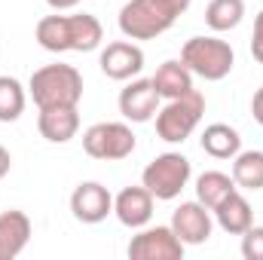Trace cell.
<instances>
[{
    "label": "cell",
    "mask_w": 263,
    "mask_h": 260,
    "mask_svg": "<svg viewBox=\"0 0 263 260\" xmlns=\"http://www.w3.org/2000/svg\"><path fill=\"white\" fill-rule=\"evenodd\" d=\"M9 169H12V156H9V150L0 144V178H6V175H9Z\"/></svg>",
    "instance_id": "obj_27"
},
{
    "label": "cell",
    "mask_w": 263,
    "mask_h": 260,
    "mask_svg": "<svg viewBox=\"0 0 263 260\" xmlns=\"http://www.w3.org/2000/svg\"><path fill=\"white\" fill-rule=\"evenodd\" d=\"M199 144H202V150H205L211 159H233V156L242 150L239 132L233 129V126H227V123H211V126H205Z\"/></svg>",
    "instance_id": "obj_18"
},
{
    "label": "cell",
    "mask_w": 263,
    "mask_h": 260,
    "mask_svg": "<svg viewBox=\"0 0 263 260\" xmlns=\"http://www.w3.org/2000/svg\"><path fill=\"white\" fill-rule=\"evenodd\" d=\"M83 150L104 162L126 159L135 153V132L126 123H95L83 132Z\"/></svg>",
    "instance_id": "obj_6"
},
{
    "label": "cell",
    "mask_w": 263,
    "mask_h": 260,
    "mask_svg": "<svg viewBox=\"0 0 263 260\" xmlns=\"http://www.w3.org/2000/svg\"><path fill=\"white\" fill-rule=\"evenodd\" d=\"M28 95L15 77H0V123H15L25 114Z\"/></svg>",
    "instance_id": "obj_23"
},
{
    "label": "cell",
    "mask_w": 263,
    "mask_h": 260,
    "mask_svg": "<svg viewBox=\"0 0 263 260\" xmlns=\"http://www.w3.org/2000/svg\"><path fill=\"white\" fill-rule=\"evenodd\" d=\"M37 129L49 144H67L80 132V114L77 107H40Z\"/></svg>",
    "instance_id": "obj_14"
},
{
    "label": "cell",
    "mask_w": 263,
    "mask_h": 260,
    "mask_svg": "<svg viewBox=\"0 0 263 260\" xmlns=\"http://www.w3.org/2000/svg\"><path fill=\"white\" fill-rule=\"evenodd\" d=\"M214 220H217V227H220L223 233L242 236V233L254 224V211H251V205H248L245 196L239 193V190H233V193L214 208Z\"/></svg>",
    "instance_id": "obj_15"
},
{
    "label": "cell",
    "mask_w": 263,
    "mask_h": 260,
    "mask_svg": "<svg viewBox=\"0 0 263 260\" xmlns=\"http://www.w3.org/2000/svg\"><path fill=\"white\" fill-rule=\"evenodd\" d=\"M233 190H239L236 181H233V175H223V172H202L196 178V199L205 208H211V211L233 193Z\"/></svg>",
    "instance_id": "obj_20"
},
{
    "label": "cell",
    "mask_w": 263,
    "mask_h": 260,
    "mask_svg": "<svg viewBox=\"0 0 263 260\" xmlns=\"http://www.w3.org/2000/svg\"><path fill=\"white\" fill-rule=\"evenodd\" d=\"M233 181L239 190H263V150H239L233 156Z\"/></svg>",
    "instance_id": "obj_19"
},
{
    "label": "cell",
    "mask_w": 263,
    "mask_h": 260,
    "mask_svg": "<svg viewBox=\"0 0 263 260\" xmlns=\"http://www.w3.org/2000/svg\"><path fill=\"white\" fill-rule=\"evenodd\" d=\"M251 55L263 65V34H257V31H254V37H251Z\"/></svg>",
    "instance_id": "obj_28"
},
{
    "label": "cell",
    "mask_w": 263,
    "mask_h": 260,
    "mask_svg": "<svg viewBox=\"0 0 263 260\" xmlns=\"http://www.w3.org/2000/svg\"><path fill=\"white\" fill-rule=\"evenodd\" d=\"M31 242V217L18 208L0 211V260H15Z\"/></svg>",
    "instance_id": "obj_13"
},
{
    "label": "cell",
    "mask_w": 263,
    "mask_h": 260,
    "mask_svg": "<svg viewBox=\"0 0 263 260\" xmlns=\"http://www.w3.org/2000/svg\"><path fill=\"white\" fill-rule=\"evenodd\" d=\"M98 65H101V73L107 80L123 83V80H132L144 70V49L132 40H114L101 49Z\"/></svg>",
    "instance_id": "obj_9"
},
{
    "label": "cell",
    "mask_w": 263,
    "mask_h": 260,
    "mask_svg": "<svg viewBox=\"0 0 263 260\" xmlns=\"http://www.w3.org/2000/svg\"><path fill=\"white\" fill-rule=\"evenodd\" d=\"M190 175H193V165L184 153H159L144 172H141V184L153 193V199L159 202H168V199H178L181 190L190 184Z\"/></svg>",
    "instance_id": "obj_4"
},
{
    "label": "cell",
    "mask_w": 263,
    "mask_h": 260,
    "mask_svg": "<svg viewBox=\"0 0 263 260\" xmlns=\"http://www.w3.org/2000/svg\"><path fill=\"white\" fill-rule=\"evenodd\" d=\"M242 257L245 260H263V227H248L242 233Z\"/></svg>",
    "instance_id": "obj_24"
},
{
    "label": "cell",
    "mask_w": 263,
    "mask_h": 260,
    "mask_svg": "<svg viewBox=\"0 0 263 260\" xmlns=\"http://www.w3.org/2000/svg\"><path fill=\"white\" fill-rule=\"evenodd\" d=\"M70 211L80 224H101L107 214H114V196L98 181H83L70 193Z\"/></svg>",
    "instance_id": "obj_10"
},
{
    "label": "cell",
    "mask_w": 263,
    "mask_h": 260,
    "mask_svg": "<svg viewBox=\"0 0 263 260\" xmlns=\"http://www.w3.org/2000/svg\"><path fill=\"white\" fill-rule=\"evenodd\" d=\"M156 3H159L165 12H172V15L178 18V15H184V12L190 9V3H193V0H156Z\"/></svg>",
    "instance_id": "obj_25"
},
{
    "label": "cell",
    "mask_w": 263,
    "mask_h": 260,
    "mask_svg": "<svg viewBox=\"0 0 263 260\" xmlns=\"http://www.w3.org/2000/svg\"><path fill=\"white\" fill-rule=\"evenodd\" d=\"M175 236L184 242V245H202L211 239V230H214V220H211V208H205L202 202H181L175 211H172V224Z\"/></svg>",
    "instance_id": "obj_8"
},
{
    "label": "cell",
    "mask_w": 263,
    "mask_h": 260,
    "mask_svg": "<svg viewBox=\"0 0 263 260\" xmlns=\"http://www.w3.org/2000/svg\"><path fill=\"white\" fill-rule=\"evenodd\" d=\"M184 242L175 236L172 227H141L138 236L129 242L132 260H181L184 257Z\"/></svg>",
    "instance_id": "obj_7"
},
{
    "label": "cell",
    "mask_w": 263,
    "mask_h": 260,
    "mask_svg": "<svg viewBox=\"0 0 263 260\" xmlns=\"http://www.w3.org/2000/svg\"><path fill=\"white\" fill-rule=\"evenodd\" d=\"M28 92L40 107H77L83 98V77L73 65H43L31 73Z\"/></svg>",
    "instance_id": "obj_1"
},
{
    "label": "cell",
    "mask_w": 263,
    "mask_h": 260,
    "mask_svg": "<svg viewBox=\"0 0 263 260\" xmlns=\"http://www.w3.org/2000/svg\"><path fill=\"white\" fill-rule=\"evenodd\" d=\"M104 40V28L95 15L89 12H77V15H67V46L70 52H92L98 49Z\"/></svg>",
    "instance_id": "obj_17"
},
{
    "label": "cell",
    "mask_w": 263,
    "mask_h": 260,
    "mask_svg": "<svg viewBox=\"0 0 263 260\" xmlns=\"http://www.w3.org/2000/svg\"><path fill=\"white\" fill-rule=\"evenodd\" d=\"M159 110V92L153 89V80H132L120 92V114L129 123H150Z\"/></svg>",
    "instance_id": "obj_11"
},
{
    "label": "cell",
    "mask_w": 263,
    "mask_h": 260,
    "mask_svg": "<svg viewBox=\"0 0 263 260\" xmlns=\"http://www.w3.org/2000/svg\"><path fill=\"white\" fill-rule=\"evenodd\" d=\"M153 193L141 184V187H126V190H120L117 199H114V214H117V220L123 224V227H129V230H141V227H147L150 224V217H153Z\"/></svg>",
    "instance_id": "obj_12"
},
{
    "label": "cell",
    "mask_w": 263,
    "mask_h": 260,
    "mask_svg": "<svg viewBox=\"0 0 263 260\" xmlns=\"http://www.w3.org/2000/svg\"><path fill=\"white\" fill-rule=\"evenodd\" d=\"M205 117V95L199 89H190L181 98H172L162 110H156V135L165 144L187 141Z\"/></svg>",
    "instance_id": "obj_3"
},
{
    "label": "cell",
    "mask_w": 263,
    "mask_h": 260,
    "mask_svg": "<svg viewBox=\"0 0 263 260\" xmlns=\"http://www.w3.org/2000/svg\"><path fill=\"white\" fill-rule=\"evenodd\" d=\"M245 18V0H211L205 9V25L217 34L239 28Z\"/></svg>",
    "instance_id": "obj_21"
},
{
    "label": "cell",
    "mask_w": 263,
    "mask_h": 260,
    "mask_svg": "<svg viewBox=\"0 0 263 260\" xmlns=\"http://www.w3.org/2000/svg\"><path fill=\"white\" fill-rule=\"evenodd\" d=\"M175 25V15L165 12L156 0H129L120 9V31L129 40H156Z\"/></svg>",
    "instance_id": "obj_5"
},
{
    "label": "cell",
    "mask_w": 263,
    "mask_h": 260,
    "mask_svg": "<svg viewBox=\"0 0 263 260\" xmlns=\"http://www.w3.org/2000/svg\"><path fill=\"white\" fill-rule=\"evenodd\" d=\"M46 3H49V6H52L55 12H62V9H73V6H77L80 0H46Z\"/></svg>",
    "instance_id": "obj_29"
},
{
    "label": "cell",
    "mask_w": 263,
    "mask_h": 260,
    "mask_svg": "<svg viewBox=\"0 0 263 260\" xmlns=\"http://www.w3.org/2000/svg\"><path fill=\"white\" fill-rule=\"evenodd\" d=\"M150 80H153V89L159 92V98H165V101L181 98L193 89V73L184 62H162Z\"/></svg>",
    "instance_id": "obj_16"
},
{
    "label": "cell",
    "mask_w": 263,
    "mask_h": 260,
    "mask_svg": "<svg viewBox=\"0 0 263 260\" xmlns=\"http://www.w3.org/2000/svg\"><path fill=\"white\" fill-rule=\"evenodd\" d=\"M254 31H257V34H263V9L257 12V18H254Z\"/></svg>",
    "instance_id": "obj_30"
},
{
    "label": "cell",
    "mask_w": 263,
    "mask_h": 260,
    "mask_svg": "<svg viewBox=\"0 0 263 260\" xmlns=\"http://www.w3.org/2000/svg\"><path fill=\"white\" fill-rule=\"evenodd\" d=\"M181 62L190 67L193 77L217 83V80L230 77V70L236 65V52L220 37H190L181 49Z\"/></svg>",
    "instance_id": "obj_2"
},
{
    "label": "cell",
    "mask_w": 263,
    "mask_h": 260,
    "mask_svg": "<svg viewBox=\"0 0 263 260\" xmlns=\"http://www.w3.org/2000/svg\"><path fill=\"white\" fill-rule=\"evenodd\" d=\"M37 43L46 52H70L67 46V15H46L37 22Z\"/></svg>",
    "instance_id": "obj_22"
},
{
    "label": "cell",
    "mask_w": 263,
    "mask_h": 260,
    "mask_svg": "<svg viewBox=\"0 0 263 260\" xmlns=\"http://www.w3.org/2000/svg\"><path fill=\"white\" fill-rule=\"evenodd\" d=\"M251 114H254V120L263 126V86L254 92V98H251Z\"/></svg>",
    "instance_id": "obj_26"
}]
</instances>
